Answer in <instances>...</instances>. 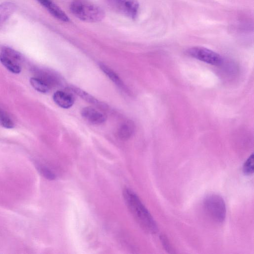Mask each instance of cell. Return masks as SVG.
I'll return each instance as SVG.
<instances>
[{"mask_svg": "<svg viewBox=\"0 0 254 254\" xmlns=\"http://www.w3.org/2000/svg\"><path fill=\"white\" fill-rule=\"evenodd\" d=\"M70 9L76 17L88 22H99L105 17L103 9L89 0H73Z\"/></svg>", "mask_w": 254, "mask_h": 254, "instance_id": "cell-2", "label": "cell"}, {"mask_svg": "<svg viewBox=\"0 0 254 254\" xmlns=\"http://www.w3.org/2000/svg\"><path fill=\"white\" fill-rule=\"evenodd\" d=\"M187 53L193 58L212 65H219L222 62L221 57L218 54L204 47H193L188 49Z\"/></svg>", "mask_w": 254, "mask_h": 254, "instance_id": "cell-6", "label": "cell"}, {"mask_svg": "<svg viewBox=\"0 0 254 254\" xmlns=\"http://www.w3.org/2000/svg\"><path fill=\"white\" fill-rule=\"evenodd\" d=\"M0 126L6 128H12L14 124L9 115L0 107Z\"/></svg>", "mask_w": 254, "mask_h": 254, "instance_id": "cell-14", "label": "cell"}, {"mask_svg": "<svg viewBox=\"0 0 254 254\" xmlns=\"http://www.w3.org/2000/svg\"><path fill=\"white\" fill-rule=\"evenodd\" d=\"M54 102L60 107L67 109L74 103V98L71 94L62 91H57L53 95Z\"/></svg>", "mask_w": 254, "mask_h": 254, "instance_id": "cell-9", "label": "cell"}, {"mask_svg": "<svg viewBox=\"0 0 254 254\" xmlns=\"http://www.w3.org/2000/svg\"><path fill=\"white\" fill-rule=\"evenodd\" d=\"M16 9L15 4L5 1L0 3V27L11 16Z\"/></svg>", "mask_w": 254, "mask_h": 254, "instance_id": "cell-10", "label": "cell"}, {"mask_svg": "<svg viewBox=\"0 0 254 254\" xmlns=\"http://www.w3.org/2000/svg\"><path fill=\"white\" fill-rule=\"evenodd\" d=\"M30 82L36 90L41 93H47L50 89V85L41 78L31 77Z\"/></svg>", "mask_w": 254, "mask_h": 254, "instance_id": "cell-13", "label": "cell"}, {"mask_svg": "<svg viewBox=\"0 0 254 254\" xmlns=\"http://www.w3.org/2000/svg\"><path fill=\"white\" fill-rule=\"evenodd\" d=\"M81 114L83 118L92 124H101L106 120V116L104 114L92 107L83 108L81 111Z\"/></svg>", "mask_w": 254, "mask_h": 254, "instance_id": "cell-7", "label": "cell"}, {"mask_svg": "<svg viewBox=\"0 0 254 254\" xmlns=\"http://www.w3.org/2000/svg\"><path fill=\"white\" fill-rule=\"evenodd\" d=\"M39 170L41 174L47 179L53 180L56 179V175L48 168L43 167H39Z\"/></svg>", "mask_w": 254, "mask_h": 254, "instance_id": "cell-16", "label": "cell"}, {"mask_svg": "<svg viewBox=\"0 0 254 254\" xmlns=\"http://www.w3.org/2000/svg\"><path fill=\"white\" fill-rule=\"evenodd\" d=\"M100 67L101 70L107 75V76L118 86L122 89H125V86L118 74L112 69L105 64H101Z\"/></svg>", "mask_w": 254, "mask_h": 254, "instance_id": "cell-12", "label": "cell"}, {"mask_svg": "<svg viewBox=\"0 0 254 254\" xmlns=\"http://www.w3.org/2000/svg\"><path fill=\"white\" fill-rule=\"evenodd\" d=\"M160 240L162 245L166 250V251L172 253V249L170 246L169 241L166 237L164 235H161L160 236Z\"/></svg>", "mask_w": 254, "mask_h": 254, "instance_id": "cell-18", "label": "cell"}, {"mask_svg": "<svg viewBox=\"0 0 254 254\" xmlns=\"http://www.w3.org/2000/svg\"><path fill=\"white\" fill-rule=\"evenodd\" d=\"M74 90L77 93V94H78L80 96L84 98L86 101L92 102L93 104H95L96 103L98 104V101L88 94L80 89H75Z\"/></svg>", "mask_w": 254, "mask_h": 254, "instance_id": "cell-17", "label": "cell"}, {"mask_svg": "<svg viewBox=\"0 0 254 254\" xmlns=\"http://www.w3.org/2000/svg\"><path fill=\"white\" fill-rule=\"evenodd\" d=\"M134 126L131 122H127L123 124L118 130V136L122 140L128 139L132 134Z\"/></svg>", "mask_w": 254, "mask_h": 254, "instance_id": "cell-11", "label": "cell"}, {"mask_svg": "<svg viewBox=\"0 0 254 254\" xmlns=\"http://www.w3.org/2000/svg\"><path fill=\"white\" fill-rule=\"evenodd\" d=\"M22 56L18 51L8 47H3L0 53V62L13 73H19L21 70Z\"/></svg>", "mask_w": 254, "mask_h": 254, "instance_id": "cell-4", "label": "cell"}, {"mask_svg": "<svg viewBox=\"0 0 254 254\" xmlns=\"http://www.w3.org/2000/svg\"><path fill=\"white\" fill-rule=\"evenodd\" d=\"M243 171L246 175H250L254 172V154L247 159L243 166Z\"/></svg>", "mask_w": 254, "mask_h": 254, "instance_id": "cell-15", "label": "cell"}, {"mask_svg": "<svg viewBox=\"0 0 254 254\" xmlns=\"http://www.w3.org/2000/svg\"><path fill=\"white\" fill-rule=\"evenodd\" d=\"M203 207L207 215L213 221L221 223L226 218V204L219 195L212 193L206 195L203 200Z\"/></svg>", "mask_w": 254, "mask_h": 254, "instance_id": "cell-3", "label": "cell"}, {"mask_svg": "<svg viewBox=\"0 0 254 254\" xmlns=\"http://www.w3.org/2000/svg\"><path fill=\"white\" fill-rule=\"evenodd\" d=\"M123 195L127 207L139 226L147 232L155 233L158 229L156 222L138 196L127 188L124 190Z\"/></svg>", "mask_w": 254, "mask_h": 254, "instance_id": "cell-1", "label": "cell"}, {"mask_svg": "<svg viewBox=\"0 0 254 254\" xmlns=\"http://www.w3.org/2000/svg\"><path fill=\"white\" fill-rule=\"evenodd\" d=\"M53 16L61 21L67 22L69 18L65 13L51 0H37Z\"/></svg>", "mask_w": 254, "mask_h": 254, "instance_id": "cell-8", "label": "cell"}, {"mask_svg": "<svg viewBox=\"0 0 254 254\" xmlns=\"http://www.w3.org/2000/svg\"><path fill=\"white\" fill-rule=\"evenodd\" d=\"M111 7L115 11L135 19L137 17L139 4L137 0H108Z\"/></svg>", "mask_w": 254, "mask_h": 254, "instance_id": "cell-5", "label": "cell"}]
</instances>
